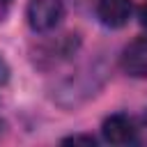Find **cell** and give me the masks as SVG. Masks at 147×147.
Returning <instances> with one entry per match:
<instances>
[{
	"label": "cell",
	"instance_id": "1",
	"mask_svg": "<svg viewBox=\"0 0 147 147\" xmlns=\"http://www.w3.org/2000/svg\"><path fill=\"white\" fill-rule=\"evenodd\" d=\"M64 16V2L62 0H30L25 9L28 25L34 32H48L60 25Z\"/></svg>",
	"mask_w": 147,
	"mask_h": 147
},
{
	"label": "cell",
	"instance_id": "2",
	"mask_svg": "<svg viewBox=\"0 0 147 147\" xmlns=\"http://www.w3.org/2000/svg\"><path fill=\"white\" fill-rule=\"evenodd\" d=\"M138 131L140 129L136 126L133 117H129L124 113H113L101 124V136L110 145H131L138 140Z\"/></svg>",
	"mask_w": 147,
	"mask_h": 147
},
{
	"label": "cell",
	"instance_id": "3",
	"mask_svg": "<svg viewBox=\"0 0 147 147\" xmlns=\"http://www.w3.org/2000/svg\"><path fill=\"white\" fill-rule=\"evenodd\" d=\"M133 14V0H96V18L106 28H124Z\"/></svg>",
	"mask_w": 147,
	"mask_h": 147
},
{
	"label": "cell",
	"instance_id": "4",
	"mask_svg": "<svg viewBox=\"0 0 147 147\" xmlns=\"http://www.w3.org/2000/svg\"><path fill=\"white\" fill-rule=\"evenodd\" d=\"M122 69L133 78H147V37L133 39L124 51L119 60Z\"/></svg>",
	"mask_w": 147,
	"mask_h": 147
},
{
	"label": "cell",
	"instance_id": "5",
	"mask_svg": "<svg viewBox=\"0 0 147 147\" xmlns=\"http://www.w3.org/2000/svg\"><path fill=\"white\" fill-rule=\"evenodd\" d=\"M62 142L64 145H96V138L94 136H87V133H74V136H67V138H62Z\"/></svg>",
	"mask_w": 147,
	"mask_h": 147
},
{
	"label": "cell",
	"instance_id": "6",
	"mask_svg": "<svg viewBox=\"0 0 147 147\" xmlns=\"http://www.w3.org/2000/svg\"><path fill=\"white\" fill-rule=\"evenodd\" d=\"M9 80V67H7V62L0 57V85H5Z\"/></svg>",
	"mask_w": 147,
	"mask_h": 147
},
{
	"label": "cell",
	"instance_id": "7",
	"mask_svg": "<svg viewBox=\"0 0 147 147\" xmlns=\"http://www.w3.org/2000/svg\"><path fill=\"white\" fill-rule=\"evenodd\" d=\"M11 2H14V0H0V7H9Z\"/></svg>",
	"mask_w": 147,
	"mask_h": 147
},
{
	"label": "cell",
	"instance_id": "8",
	"mask_svg": "<svg viewBox=\"0 0 147 147\" xmlns=\"http://www.w3.org/2000/svg\"><path fill=\"white\" fill-rule=\"evenodd\" d=\"M145 126H147V115H145Z\"/></svg>",
	"mask_w": 147,
	"mask_h": 147
}]
</instances>
